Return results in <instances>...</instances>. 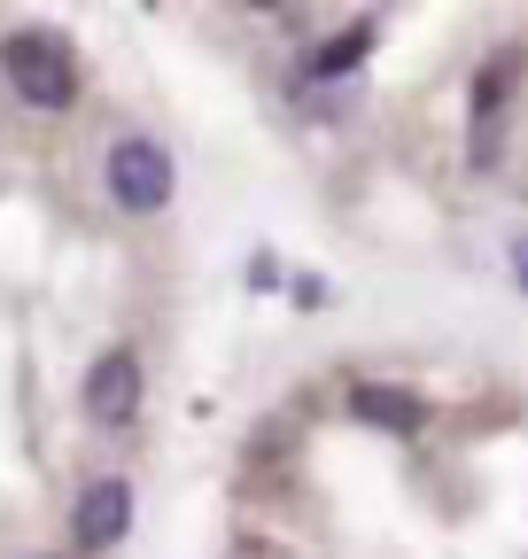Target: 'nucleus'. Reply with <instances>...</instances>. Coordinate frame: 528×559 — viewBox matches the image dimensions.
I'll return each mask as SVG.
<instances>
[{"instance_id": "nucleus-8", "label": "nucleus", "mask_w": 528, "mask_h": 559, "mask_svg": "<svg viewBox=\"0 0 528 559\" xmlns=\"http://www.w3.org/2000/svg\"><path fill=\"white\" fill-rule=\"evenodd\" d=\"M249 559H256V551H249Z\"/></svg>"}, {"instance_id": "nucleus-7", "label": "nucleus", "mask_w": 528, "mask_h": 559, "mask_svg": "<svg viewBox=\"0 0 528 559\" xmlns=\"http://www.w3.org/2000/svg\"><path fill=\"white\" fill-rule=\"evenodd\" d=\"M513 264H520V280H528V241H513Z\"/></svg>"}, {"instance_id": "nucleus-2", "label": "nucleus", "mask_w": 528, "mask_h": 559, "mask_svg": "<svg viewBox=\"0 0 528 559\" xmlns=\"http://www.w3.org/2000/svg\"><path fill=\"white\" fill-rule=\"evenodd\" d=\"M109 194H117V210H132V218L164 210V202H171V156L156 148V140L124 132L117 148H109Z\"/></svg>"}, {"instance_id": "nucleus-5", "label": "nucleus", "mask_w": 528, "mask_h": 559, "mask_svg": "<svg viewBox=\"0 0 528 559\" xmlns=\"http://www.w3.org/2000/svg\"><path fill=\"white\" fill-rule=\"evenodd\" d=\"M350 404L365 419H381V428H420V396H405V389H358Z\"/></svg>"}, {"instance_id": "nucleus-4", "label": "nucleus", "mask_w": 528, "mask_h": 559, "mask_svg": "<svg viewBox=\"0 0 528 559\" xmlns=\"http://www.w3.org/2000/svg\"><path fill=\"white\" fill-rule=\"evenodd\" d=\"M124 521H132V489H124L117 474H94V481L79 489V513H71L79 544H86V551H109V544L124 536Z\"/></svg>"}, {"instance_id": "nucleus-1", "label": "nucleus", "mask_w": 528, "mask_h": 559, "mask_svg": "<svg viewBox=\"0 0 528 559\" xmlns=\"http://www.w3.org/2000/svg\"><path fill=\"white\" fill-rule=\"evenodd\" d=\"M0 70L32 109H71L79 102V62L55 32H9L0 39Z\"/></svg>"}, {"instance_id": "nucleus-6", "label": "nucleus", "mask_w": 528, "mask_h": 559, "mask_svg": "<svg viewBox=\"0 0 528 559\" xmlns=\"http://www.w3.org/2000/svg\"><path fill=\"white\" fill-rule=\"evenodd\" d=\"M365 39H373V32H365V24H358V32H343V39H326V47H319V62H311V70H319V79H343V70H350V62H358V55H365Z\"/></svg>"}, {"instance_id": "nucleus-3", "label": "nucleus", "mask_w": 528, "mask_h": 559, "mask_svg": "<svg viewBox=\"0 0 528 559\" xmlns=\"http://www.w3.org/2000/svg\"><path fill=\"white\" fill-rule=\"evenodd\" d=\"M132 412H141V358H132V349H101L94 373H86V419L132 428Z\"/></svg>"}]
</instances>
